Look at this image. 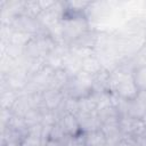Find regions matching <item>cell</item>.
Listing matches in <instances>:
<instances>
[{
	"mask_svg": "<svg viewBox=\"0 0 146 146\" xmlns=\"http://www.w3.org/2000/svg\"><path fill=\"white\" fill-rule=\"evenodd\" d=\"M116 146H137L136 143L133 141V139L131 137H123L117 144Z\"/></svg>",
	"mask_w": 146,
	"mask_h": 146,
	"instance_id": "cell-20",
	"label": "cell"
},
{
	"mask_svg": "<svg viewBox=\"0 0 146 146\" xmlns=\"http://www.w3.org/2000/svg\"><path fill=\"white\" fill-rule=\"evenodd\" d=\"M62 26H63V39L66 44H71L82 33L91 29L90 22L86 17V14H74L66 10H64V15L62 18Z\"/></svg>",
	"mask_w": 146,
	"mask_h": 146,
	"instance_id": "cell-1",
	"label": "cell"
},
{
	"mask_svg": "<svg viewBox=\"0 0 146 146\" xmlns=\"http://www.w3.org/2000/svg\"><path fill=\"white\" fill-rule=\"evenodd\" d=\"M82 144L83 146H105L107 145V141L102 129H98L89 132H83Z\"/></svg>",
	"mask_w": 146,
	"mask_h": 146,
	"instance_id": "cell-9",
	"label": "cell"
},
{
	"mask_svg": "<svg viewBox=\"0 0 146 146\" xmlns=\"http://www.w3.org/2000/svg\"><path fill=\"white\" fill-rule=\"evenodd\" d=\"M18 92L14 91V90H10V89H2V92H1V108H5V110H10L11 106L14 105L15 100L17 99L18 97Z\"/></svg>",
	"mask_w": 146,
	"mask_h": 146,
	"instance_id": "cell-14",
	"label": "cell"
},
{
	"mask_svg": "<svg viewBox=\"0 0 146 146\" xmlns=\"http://www.w3.org/2000/svg\"><path fill=\"white\" fill-rule=\"evenodd\" d=\"M55 3H56V1H49V0H46V1H44V0H40V1H39V5H40L42 11L50 9Z\"/></svg>",
	"mask_w": 146,
	"mask_h": 146,
	"instance_id": "cell-21",
	"label": "cell"
},
{
	"mask_svg": "<svg viewBox=\"0 0 146 146\" xmlns=\"http://www.w3.org/2000/svg\"><path fill=\"white\" fill-rule=\"evenodd\" d=\"M33 35L29 34V33H25V32H21V31H14L11 36H10V40L9 42L10 43H14L16 46H19V47H25V44L30 41V39L32 38Z\"/></svg>",
	"mask_w": 146,
	"mask_h": 146,
	"instance_id": "cell-17",
	"label": "cell"
},
{
	"mask_svg": "<svg viewBox=\"0 0 146 146\" xmlns=\"http://www.w3.org/2000/svg\"><path fill=\"white\" fill-rule=\"evenodd\" d=\"M100 32L95 30V29H89L84 33H82L75 41H73L70 47H76V48H86V49H96L98 38H99Z\"/></svg>",
	"mask_w": 146,
	"mask_h": 146,
	"instance_id": "cell-4",
	"label": "cell"
},
{
	"mask_svg": "<svg viewBox=\"0 0 146 146\" xmlns=\"http://www.w3.org/2000/svg\"><path fill=\"white\" fill-rule=\"evenodd\" d=\"M76 117L79 120L82 132H89L102 128V123L97 116V112H92V113L80 112L76 114Z\"/></svg>",
	"mask_w": 146,
	"mask_h": 146,
	"instance_id": "cell-6",
	"label": "cell"
},
{
	"mask_svg": "<svg viewBox=\"0 0 146 146\" xmlns=\"http://www.w3.org/2000/svg\"><path fill=\"white\" fill-rule=\"evenodd\" d=\"M62 68H64L67 72V74L71 78H73L82 71V59L74 55L71 50H68L64 56Z\"/></svg>",
	"mask_w": 146,
	"mask_h": 146,
	"instance_id": "cell-7",
	"label": "cell"
},
{
	"mask_svg": "<svg viewBox=\"0 0 146 146\" xmlns=\"http://www.w3.org/2000/svg\"><path fill=\"white\" fill-rule=\"evenodd\" d=\"M59 124L62 125L65 133L71 138H75L82 133L79 120L76 115L72 113H64L59 119Z\"/></svg>",
	"mask_w": 146,
	"mask_h": 146,
	"instance_id": "cell-3",
	"label": "cell"
},
{
	"mask_svg": "<svg viewBox=\"0 0 146 146\" xmlns=\"http://www.w3.org/2000/svg\"><path fill=\"white\" fill-rule=\"evenodd\" d=\"M42 13V9L39 5V1H25L24 3V15L33 17V18H38L39 15Z\"/></svg>",
	"mask_w": 146,
	"mask_h": 146,
	"instance_id": "cell-16",
	"label": "cell"
},
{
	"mask_svg": "<svg viewBox=\"0 0 146 146\" xmlns=\"http://www.w3.org/2000/svg\"><path fill=\"white\" fill-rule=\"evenodd\" d=\"M132 76L138 90H146V66L136 68L132 72Z\"/></svg>",
	"mask_w": 146,
	"mask_h": 146,
	"instance_id": "cell-15",
	"label": "cell"
},
{
	"mask_svg": "<svg viewBox=\"0 0 146 146\" xmlns=\"http://www.w3.org/2000/svg\"><path fill=\"white\" fill-rule=\"evenodd\" d=\"M120 130L123 135V137H133L141 132L145 127L139 119H133L130 116H123L119 121Z\"/></svg>",
	"mask_w": 146,
	"mask_h": 146,
	"instance_id": "cell-2",
	"label": "cell"
},
{
	"mask_svg": "<svg viewBox=\"0 0 146 146\" xmlns=\"http://www.w3.org/2000/svg\"><path fill=\"white\" fill-rule=\"evenodd\" d=\"M70 80H71V76L67 74V72L64 68H57L54 71L48 89H55V90L63 91L68 84Z\"/></svg>",
	"mask_w": 146,
	"mask_h": 146,
	"instance_id": "cell-8",
	"label": "cell"
},
{
	"mask_svg": "<svg viewBox=\"0 0 146 146\" xmlns=\"http://www.w3.org/2000/svg\"><path fill=\"white\" fill-rule=\"evenodd\" d=\"M146 113V107L135 97L131 100H128V110H127V116L133 117V119H141L143 115Z\"/></svg>",
	"mask_w": 146,
	"mask_h": 146,
	"instance_id": "cell-12",
	"label": "cell"
},
{
	"mask_svg": "<svg viewBox=\"0 0 146 146\" xmlns=\"http://www.w3.org/2000/svg\"><path fill=\"white\" fill-rule=\"evenodd\" d=\"M105 146H108V145H105Z\"/></svg>",
	"mask_w": 146,
	"mask_h": 146,
	"instance_id": "cell-24",
	"label": "cell"
},
{
	"mask_svg": "<svg viewBox=\"0 0 146 146\" xmlns=\"http://www.w3.org/2000/svg\"><path fill=\"white\" fill-rule=\"evenodd\" d=\"M140 120H141V122H143V124H144V127L146 128V113H145V114L143 115V117H141Z\"/></svg>",
	"mask_w": 146,
	"mask_h": 146,
	"instance_id": "cell-23",
	"label": "cell"
},
{
	"mask_svg": "<svg viewBox=\"0 0 146 146\" xmlns=\"http://www.w3.org/2000/svg\"><path fill=\"white\" fill-rule=\"evenodd\" d=\"M42 113L43 110L39 108H31L25 115H24V121L26 123V127H32L36 124H41L42 122Z\"/></svg>",
	"mask_w": 146,
	"mask_h": 146,
	"instance_id": "cell-13",
	"label": "cell"
},
{
	"mask_svg": "<svg viewBox=\"0 0 146 146\" xmlns=\"http://www.w3.org/2000/svg\"><path fill=\"white\" fill-rule=\"evenodd\" d=\"M44 141L42 138L32 136V135H24V137L19 141V146H43Z\"/></svg>",
	"mask_w": 146,
	"mask_h": 146,
	"instance_id": "cell-18",
	"label": "cell"
},
{
	"mask_svg": "<svg viewBox=\"0 0 146 146\" xmlns=\"http://www.w3.org/2000/svg\"><path fill=\"white\" fill-rule=\"evenodd\" d=\"M102 70H104L103 64L99 59V57L94 54L91 56H88L86 58L82 59V71L95 76L96 74H98Z\"/></svg>",
	"mask_w": 146,
	"mask_h": 146,
	"instance_id": "cell-11",
	"label": "cell"
},
{
	"mask_svg": "<svg viewBox=\"0 0 146 146\" xmlns=\"http://www.w3.org/2000/svg\"><path fill=\"white\" fill-rule=\"evenodd\" d=\"M136 98L146 107V90H139L137 96H136Z\"/></svg>",
	"mask_w": 146,
	"mask_h": 146,
	"instance_id": "cell-22",
	"label": "cell"
},
{
	"mask_svg": "<svg viewBox=\"0 0 146 146\" xmlns=\"http://www.w3.org/2000/svg\"><path fill=\"white\" fill-rule=\"evenodd\" d=\"M97 116H98L102 125L103 124H110V123H117L121 119L117 108L113 105L98 110Z\"/></svg>",
	"mask_w": 146,
	"mask_h": 146,
	"instance_id": "cell-10",
	"label": "cell"
},
{
	"mask_svg": "<svg viewBox=\"0 0 146 146\" xmlns=\"http://www.w3.org/2000/svg\"><path fill=\"white\" fill-rule=\"evenodd\" d=\"M43 95V106L44 110L56 112L63 104L65 99V95L60 90L55 89H46L42 91Z\"/></svg>",
	"mask_w": 146,
	"mask_h": 146,
	"instance_id": "cell-5",
	"label": "cell"
},
{
	"mask_svg": "<svg viewBox=\"0 0 146 146\" xmlns=\"http://www.w3.org/2000/svg\"><path fill=\"white\" fill-rule=\"evenodd\" d=\"M131 138L133 139V141L136 143L137 146H146V128L141 132H139L138 135H136Z\"/></svg>",
	"mask_w": 146,
	"mask_h": 146,
	"instance_id": "cell-19",
	"label": "cell"
}]
</instances>
